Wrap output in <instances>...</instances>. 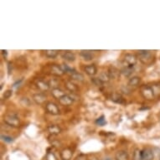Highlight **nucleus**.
Here are the masks:
<instances>
[{"label": "nucleus", "mask_w": 160, "mask_h": 160, "mask_svg": "<svg viewBox=\"0 0 160 160\" xmlns=\"http://www.w3.org/2000/svg\"><path fill=\"white\" fill-rule=\"evenodd\" d=\"M154 158V153L151 148H146L142 151V160H152Z\"/></svg>", "instance_id": "nucleus-6"}, {"label": "nucleus", "mask_w": 160, "mask_h": 160, "mask_svg": "<svg viewBox=\"0 0 160 160\" xmlns=\"http://www.w3.org/2000/svg\"><path fill=\"white\" fill-rule=\"evenodd\" d=\"M124 65L125 66H128V67H133L135 66V65L137 64V61H138V59L134 55L132 54H127L125 56H124Z\"/></svg>", "instance_id": "nucleus-4"}, {"label": "nucleus", "mask_w": 160, "mask_h": 160, "mask_svg": "<svg viewBox=\"0 0 160 160\" xmlns=\"http://www.w3.org/2000/svg\"><path fill=\"white\" fill-rule=\"evenodd\" d=\"M61 68H62V70H63L64 72H66V73H71L73 74L74 72H76V71L74 70V69L71 68V67H69L67 65H66V64H63L62 66H61Z\"/></svg>", "instance_id": "nucleus-27"}, {"label": "nucleus", "mask_w": 160, "mask_h": 160, "mask_svg": "<svg viewBox=\"0 0 160 160\" xmlns=\"http://www.w3.org/2000/svg\"><path fill=\"white\" fill-rule=\"evenodd\" d=\"M99 80L101 82H102V83H106V82H108L110 81V76L108 75V72H102V73L100 74L99 76Z\"/></svg>", "instance_id": "nucleus-25"}, {"label": "nucleus", "mask_w": 160, "mask_h": 160, "mask_svg": "<svg viewBox=\"0 0 160 160\" xmlns=\"http://www.w3.org/2000/svg\"><path fill=\"white\" fill-rule=\"evenodd\" d=\"M88 160H99V158L93 155V156H91V157L88 158Z\"/></svg>", "instance_id": "nucleus-37"}, {"label": "nucleus", "mask_w": 160, "mask_h": 160, "mask_svg": "<svg viewBox=\"0 0 160 160\" xmlns=\"http://www.w3.org/2000/svg\"><path fill=\"white\" fill-rule=\"evenodd\" d=\"M20 103L22 104V106H24V107H29V106H30V101H29V99H28L27 97H23V98H21V100H20Z\"/></svg>", "instance_id": "nucleus-29"}, {"label": "nucleus", "mask_w": 160, "mask_h": 160, "mask_svg": "<svg viewBox=\"0 0 160 160\" xmlns=\"http://www.w3.org/2000/svg\"><path fill=\"white\" fill-rule=\"evenodd\" d=\"M138 55L140 61L143 64L148 65L152 61V55L149 50H138Z\"/></svg>", "instance_id": "nucleus-2"}, {"label": "nucleus", "mask_w": 160, "mask_h": 160, "mask_svg": "<svg viewBox=\"0 0 160 160\" xmlns=\"http://www.w3.org/2000/svg\"><path fill=\"white\" fill-rule=\"evenodd\" d=\"M48 131L52 135H58V134L61 133V129L57 125H50V126L48 127Z\"/></svg>", "instance_id": "nucleus-17"}, {"label": "nucleus", "mask_w": 160, "mask_h": 160, "mask_svg": "<svg viewBox=\"0 0 160 160\" xmlns=\"http://www.w3.org/2000/svg\"><path fill=\"white\" fill-rule=\"evenodd\" d=\"M62 58L64 60H66L67 61H70V62H72V61H76V55L73 52L71 51H69V50H66L62 54Z\"/></svg>", "instance_id": "nucleus-11"}, {"label": "nucleus", "mask_w": 160, "mask_h": 160, "mask_svg": "<svg viewBox=\"0 0 160 160\" xmlns=\"http://www.w3.org/2000/svg\"><path fill=\"white\" fill-rule=\"evenodd\" d=\"M159 160H160V159H159Z\"/></svg>", "instance_id": "nucleus-40"}, {"label": "nucleus", "mask_w": 160, "mask_h": 160, "mask_svg": "<svg viewBox=\"0 0 160 160\" xmlns=\"http://www.w3.org/2000/svg\"><path fill=\"white\" fill-rule=\"evenodd\" d=\"M3 121L6 124H8L11 127H13V128H18L19 126V124H20L19 119L15 114H7L4 117Z\"/></svg>", "instance_id": "nucleus-3"}, {"label": "nucleus", "mask_w": 160, "mask_h": 160, "mask_svg": "<svg viewBox=\"0 0 160 160\" xmlns=\"http://www.w3.org/2000/svg\"><path fill=\"white\" fill-rule=\"evenodd\" d=\"M50 73L55 76H61L64 75V72L61 66L58 65H52L50 66Z\"/></svg>", "instance_id": "nucleus-7"}, {"label": "nucleus", "mask_w": 160, "mask_h": 160, "mask_svg": "<svg viewBox=\"0 0 160 160\" xmlns=\"http://www.w3.org/2000/svg\"><path fill=\"white\" fill-rule=\"evenodd\" d=\"M140 91H141V94H142V96L144 97L146 100L151 101V100L154 99L155 93L152 87L148 86V85H143V86H142L141 88H140Z\"/></svg>", "instance_id": "nucleus-1"}, {"label": "nucleus", "mask_w": 160, "mask_h": 160, "mask_svg": "<svg viewBox=\"0 0 160 160\" xmlns=\"http://www.w3.org/2000/svg\"><path fill=\"white\" fill-rule=\"evenodd\" d=\"M128 153L127 151H124V150L118 151L115 155L116 160H128Z\"/></svg>", "instance_id": "nucleus-12"}, {"label": "nucleus", "mask_w": 160, "mask_h": 160, "mask_svg": "<svg viewBox=\"0 0 160 160\" xmlns=\"http://www.w3.org/2000/svg\"><path fill=\"white\" fill-rule=\"evenodd\" d=\"M121 71H119L115 67H110L108 70V75L110 76L111 79H117L120 76Z\"/></svg>", "instance_id": "nucleus-14"}, {"label": "nucleus", "mask_w": 160, "mask_h": 160, "mask_svg": "<svg viewBox=\"0 0 160 160\" xmlns=\"http://www.w3.org/2000/svg\"><path fill=\"white\" fill-rule=\"evenodd\" d=\"M71 78L74 81H76V82H83L84 81V76L81 73H78V72H74L73 74L71 75Z\"/></svg>", "instance_id": "nucleus-21"}, {"label": "nucleus", "mask_w": 160, "mask_h": 160, "mask_svg": "<svg viewBox=\"0 0 160 160\" xmlns=\"http://www.w3.org/2000/svg\"><path fill=\"white\" fill-rule=\"evenodd\" d=\"M1 138L3 139V141L6 142H8V143H10V142H13V138H11L9 136H7V135H1Z\"/></svg>", "instance_id": "nucleus-31"}, {"label": "nucleus", "mask_w": 160, "mask_h": 160, "mask_svg": "<svg viewBox=\"0 0 160 160\" xmlns=\"http://www.w3.org/2000/svg\"><path fill=\"white\" fill-rule=\"evenodd\" d=\"M2 53H3L4 56H6V55H7V50H2Z\"/></svg>", "instance_id": "nucleus-38"}, {"label": "nucleus", "mask_w": 160, "mask_h": 160, "mask_svg": "<svg viewBox=\"0 0 160 160\" xmlns=\"http://www.w3.org/2000/svg\"><path fill=\"white\" fill-rule=\"evenodd\" d=\"M84 70L87 75H89V76H95L97 72V67H96L94 65H89V66H85Z\"/></svg>", "instance_id": "nucleus-15"}, {"label": "nucleus", "mask_w": 160, "mask_h": 160, "mask_svg": "<svg viewBox=\"0 0 160 160\" xmlns=\"http://www.w3.org/2000/svg\"><path fill=\"white\" fill-rule=\"evenodd\" d=\"M140 78H139L138 76H133V77H132L130 80H129L128 82V87L130 88H132V87H137L140 83Z\"/></svg>", "instance_id": "nucleus-18"}, {"label": "nucleus", "mask_w": 160, "mask_h": 160, "mask_svg": "<svg viewBox=\"0 0 160 160\" xmlns=\"http://www.w3.org/2000/svg\"><path fill=\"white\" fill-rule=\"evenodd\" d=\"M35 84H36V87L41 92H46V91L50 89V85H49V83L45 82V81H42V80H38Z\"/></svg>", "instance_id": "nucleus-8"}, {"label": "nucleus", "mask_w": 160, "mask_h": 160, "mask_svg": "<svg viewBox=\"0 0 160 160\" xmlns=\"http://www.w3.org/2000/svg\"><path fill=\"white\" fill-rule=\"evenodd\" d=\"M45 109L51 115H59L60 114V109L56 104L53 102H47L45 105Z\"/></svg>", "instance_id": "nucleus-5"}, {"label": "nucleus", "mask_w": 160, "mask_h": 160, "mask_svg": "<svg viewBox=\"0 0 160 160\" xmlns=\"http://www.w3.org/2000/svg\"><path fill=\"white\" fill-rule=\"evenodd\" d=\"M122 92L125 93V94H129L130 92H131V88L128 87V86H122Z\"/></svg>", "instance_id": "nucleus-34"}, {"label": "nucleus", "mask_w": 160, "mask_h": 160, "mask_svg": "<svg viewBox=\"0 0 160 160\" xmlns=\"http://www.w3.org/2000/svg\"><path fill=\"white\" fill-rule=\"evenodd\" d=\"M81 55L85 61H92L93 59V55L92 54V51L90 50H82Z\"/></svg>", "instance_id": "nucleus-20"}, {"label": "nucleus", "mask_w": 160, "mask_h": 160, "mask_svg": "<svg viewBox=\"0 0 160 160\" xmlns=\"http://www.w3.org/2000/svg\"><path fill=\"white\" fill-rule=\"evenodd\" d=\"M92 82L93 84L96 85V86H97V87H100V86H102L103 84L102 82L100 81L98 77L97 78H92Z\"/></svg>", "instance_id": "nucleus-33"}, {"label": "nucleus", "mask_w": 160, "mask_h": 160, "mask_svg": "<svg viewBox=\"0 0 160 160\" xmlns=\"http://www.w3.org/2000/svg\"><path fill=\"white\" fill-rule=\"evenodd\" d=\"M59 102L61 103L62 106H70L73 102V98L68 95H65L64 97H62L61 99L59 100Z\"/></svg>", "instance_id": "nucleus-10"}, {"label": "nucleus", "mask_w": 160, "mask_h": 160, "mask_svg": "<svg viewBox=\"0 0 160 160\" xmlns=\"http://www.w3.org/2000/svg\"><path fill=\"white\" fill-rule=\"evenodd\" d=\"M46 160H57V158L55 155V153L52 152H47L46 154V157H45Z\"/></svg>", "instance_id": "nucleus-30"}, {"label": "nucleus", "mask_w": 160, "mask_h": 160, "mask_svg": "<svg viewBox=\"0 0 160 160\" xmlns=\"http://www.w3.org/2000/svg\"><path fill=\"white\" fill-rule=\"evenodd\" d=\"M8 75H10L11 71H12V64L9 62L8 65Z\"/></svg>", "instance_id": "nucleus-36"}, {"label": "nucleus", "mask_w": 160, "mask_h": 160, "mask_svg": "<svg viewBox=\"0 0 160 160\" xmlns=\"http://www.w3.org/2000/svg\"><path fill=\"white\" fill-rule=\"evenodd\" d=\"M61 157L63 160H71L72 158V151L69 148H65L61 151Z\"/></svg>", "instance_id": "nucleus-13"}, {"label": "nucleus", "mask_w": 160, "mask_h": 160, "mask_svg": "<svg viewBox=\"0 0 160 160\" xmlns=\"http://www.w3.org/2000/svg\"><path fill=\"white\" fill-rule=\"evenodd\" d=\"M12 93H13L12 90H8V91H6V92L3 93V98H4V99H8V98L12 96Z\"/></svg>", "instance_id": "nucleus-35"}, {"label": "nucleus", "mask_w": 160, "mask_h": 160, "mask_svg": "<svg viewBox=\"0 0 160 160\" xmlns=\"http://www.w3.org/2000/svg\"><path fill=\"white\" fill-rule=\"evenodd\" d=\"M132 72H133V67H128V66H125L121 71V73L126 77L131 76Z\"/></svg>", "instance_id": "nucleus-23"}, {"label": "nucleus", "mask_w": 160, "mask_h": 160, "mask_svg": "<svg viewBox=\"0 0 160 160\" xmlns=\"http://www.w3.org/2000/svg\"><path fill=\"white\" fill-rule=\"evenodd\" d=\"M33 100L35 103L41 105L46 101V97L42 93H37V94L33 95Z\"/></svg>", "instance_id": "nucleus-9"}, {"label": "nucleus", "mask_w": 160, "mask_h": 160, "mask_svg": "<svg viewBox=\"0 0 160 160\" xmlns=\"http://www.w3.org/2000/svg\"><path fill=\"white\" fill-rule=\"evenodd\" d=\"M66 88L71 92H76L78 91V87H77V86H76V84H74L72 82H70V81H69V82H66Z\"/></svg>", "instance_id": "nucleus-22"}, {"label": "nucleus", "mask_w": 160, "mask_h": 160, "mask_svg": "<svg viewBox=\"0 0 160 160\" xmlns=\"http://www.w3.org/2000/svg\"><path fill=\"white\" fill-rule=\"evenodd\" d=\"M51 95H52L55 98H56V99L60 100L61 97H64L66 94H65V92H64L61 89H60V88H55V89H52V91H51Z\"/></svg>", "instance_id": "nucleus-16"}, {"label": "nucleus", "mask_w": 160, "mask_h": 160, "mask_svg": "<svg viewBox=\"0 0 160 160\" xmlns=\"http://www.w3.org/2000/svg\"><path fill=\"white\" fill-rule=\"evenodd\" d=\"M96 123H97V125H99V126H104V125L107 123V122H106L104 116H102L101 118H97V121H96Z\"/></svg>", "instance_id": "nucleus-28"}, {"label": "nucleus", "mask_w": 160, "mask_h": 160, "mask_svg": "<svg viewBox=\"0 0 160 160\" xmlns=\"http://www.w3.org/2000/svg\"><path fill=\"white\" fill-rule=\"evenodd\" d=\"M45 54V55L49 58H55L59 54V51L56 50H46L44 51Z\"/></svg>", "instance_id": "nucleus-24"}, {"label": "nucleus", "mask_w": 160, "mask_h": 160, "mask_svg": "<svg viewBox=\"0 0 160 160\" xmlns=\"http://www.w3.org/2000/svg\"><path fill=\"white\" fill-rule=\"evenodd\" d=\"M132 160H142V151L139 150V148H136L134 150Z\"/></svg>", "instance_id": "nucleus-26"}, {"label": "nucleus", "mask_w": 160, "mask_h": 160, "mask_svg": "<svg viewBox=\"0 0 160 160\" xmlns=\"http://www.w3.org/2000/svg\"><path fill=\"white\" fill-rule=\"evenodd\" d=\"M105 160H111L110 158H107V159H105Z\"/></svg>", "instance_id": "nucleus-39"}, {"label": "nucleus", "mask_w": 160, "mask_h": 160, "mask_svg": "<svg viewBox=\"0 0 160 160\" xmlns=\"http://www.w3.org/2000/svg\"><path fill=\"white\" fill-rule=\"evenodd\" d=\"M49 85H50V87H52L53 89H55V88H58L57 86H58V82L57 81H55V79H52V80H50V82H48Z\"/></svg>", "instance_id": "nucleus-32"}, {"label": "nucleus", "mask_w": 160, "mask_h": 160, "mask_svg": "<svg viewBox=\"0 0 160 160\" xmlns=\"http://www.w3.org/2000/svg\"><path fill=\"white\" fill-rule=\"evenodd\" d=\"M111 100L112 102H114L119 103V104H122L124 102L123 97H122L120 94H118V93H113V94H112V96H111Z\"/></svg>", "instance_id": "nucleus-19"}]
</instances>
